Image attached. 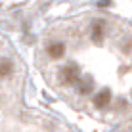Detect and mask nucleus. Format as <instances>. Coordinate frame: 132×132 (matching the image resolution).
I'll return each mask as SVG.
<instances>
[{
  "instance_id": "2",
  "label": "nucleus",
  "mask_w": 132,
  "mask_h": 132,
  "mask_svg": "<svg viewBox=\"0 0 132 132\" xmlns=\"http://www.w3.org/2000/svg\"><path fill=\"white\" fill-rule=\"evenodd\" d=\"M52 0H0V27L21 29L35 21Z\"/></svg>"
},
{
  "instance_id": "1",
  "label": "nucleus",
  "mask_w": 132,
  "mask_h": 132,
  "mask_svg": "<svg viewBox=\"0 0 132 132\" xmlns=\"http://www.w3.org/2000/svg\"><path fill=\"white\" fill-rule=\"evenodd\" d=\"M36 69L71 107L94 117L130 109V23L107 13L57 19L38 36Z\"/></svg>"
}]
</instances>
